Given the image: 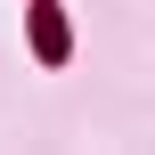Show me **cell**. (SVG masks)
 Returning <instances> with one entry per match:
<instances>
[{"label": "cell", "mask_w": 155, "mask_h": 155, "mask_svg": "<svg viewBox=\"0 0 155 155\" xmlns=\"http://www.w3.org/2000/svg\"><path fill=\"white\" fill-rule=\"evenodd\" d=\"M33 41H41V57H57V49H65V33H57V16H49V8L33 16Z\"/></svg>", "instance_id": "cell-1"}]
</instances>
